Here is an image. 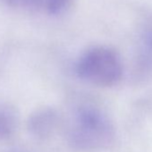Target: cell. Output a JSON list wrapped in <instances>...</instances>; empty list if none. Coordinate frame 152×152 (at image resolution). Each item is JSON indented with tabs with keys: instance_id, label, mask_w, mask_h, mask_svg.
I'll return each mask as SVG.
<instances>
[{
	"instance_id": "cell-1",
	"label": "cell",
	"mask_w": 152,
	"mask_h": 152,
	"mask_svg": "<svg viewBox=\"0 0 152 152\" xmlns=\"http://www.w3.org/2000/svg\"><path fill=\"white\" fill-rule=\"evenodd\" d=\"M114 137V125L99 107L82 105L73 113L68 132L69 141L73 148L86 151L101 149L109 146Z\"/></svg>"
},
{
	"instance_id": "cell-2",
	"label": "cell",
	"mask_w": 152,
	"mask_h": 152,
	"mask_svg": "<svg viewBox=\"0 0 152 152\" xmlns=\"http://www.w3.org/2000/svg\"><path fill=\"white\" fill-rule=\"evenodd\" d=\"M78 77L91 85L109 88L117 85L124 75L120 55L112 48L96 46L84 51L75 64Z\"/></svg>"
},
{
	"instance_id": "cell-3",
	"label": "cell",
	"mask_w": 152,
	"mask_h": 152,
	"mask_svg": "<svg viewBox=\"0 0 152 152\" xmlns=\"http://www.w3.org/2000/svg\"><path fill=\"white\" fill-rule=\"evenodd\" d=\"M59 115L52 108H40L35 111L28 120V130L38 139L50 137L59 124Z\"/></svg>"
},
{
	"instance_id": "cell-4",
	"label": "cell",
	"mask_w": 152,
	"mask_h": 152,
	"mask_svg": "<svg viewBox=\"0 0 152 152\" xmlns=\"http://www.w3.org/2000/svg\"><path fill=\"white\" fill-rule=\"evenodd\" d=\"M19 125V117L16 110L8 104L0 102V140L13 137Z\"/></svg>"
},
{
	"instance_id": "cell-5",
	"label": "cell",
	"mask_w": 152,
	"mask_h": 152,
	"mask_svg": "<svg viewBox=\"0 0 152 152\" xmlns=\"http://www.w3.org/2000/svg\"><path fill=\"white\" fill-rule=\"evenodd\" d=\"M73 0H40V7L50 15H59L66 12Z\"/></svg>"
},
{
	"instance_id": "cell-6",
	"label": "cell",
	"mask_w": 152,
	"mask_h": 152,
	"mask_svg": "<svg viewBox=\"0 0 152 152\" xmlns=\"http://www.w3.org/2000/svg\"><path fill=\"white\" fill-rule=\"evenodd\" d=\"M140 45L144 58L152 63V19L145 23L141 31Z\"/></svg>"
},
{
	"instance_id": "cell-7",
	"label": "cell",
	"mask_w": 152,
	"mask_h": 152,
	"mask_svg": "<svg viewBox=\"0 0 152 152\" xmlns=\"http://www.w3.org/2000/svg\"><path fill=\"white\" fill-rule=\"evenodd\" d=\"M6 5L16 9H36L40 7V0H1Z\"/></svg>"
},
{
	"instance_id": "cell-8",
	"label": "cell",
	"mask_w": 152,
	"mask_h": 152,
	"mask_svg": "<svg viewBox=\"0 0 152 152\" xmlns=\"http://www.w3.org/2000/svg\"><path fill=\"white\" fill-rule=\"evenodd\" d=\"M6 152H28V151L23 148H13L11 149L7 150Z\"/></svg>"
}]
</instances>
